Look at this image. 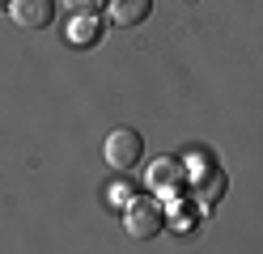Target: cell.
<instances>
[{
  "instance_id": "cell-4",
  "label": "cell",
  "mask_w": 263,
  "mask_h": 254,
  "mask_svg": "<svg viewBox=\"0 0 263 254\" xmlns=\"http://www.w3.org/2000/svg\"><path fill=\"white\" fill-rule=\"evenodd\" d=\"M149 13H153V0H110L115 26H140Z\"/></svg>"
},
{
  "instance_id": "cell-9",
  "label": "cell",
  "mask_w": 263,
  "mask_h": 254,
  "mask_svg": "<svg viewBox=\"0 0 263 254\" xmlns=\"http://www.w3.org/2000/svg\"><path fill=\"white\" fill-rule=\"evenodd\" d=\"M0 5H9V0H0Z\"/></svg>"
},
{
  "instance_id": "cell-6",
  "label": "cell",
  "mask_w": 263,
  "mask_h": 254,
  "mask_svg": "<svg viewBox=\"0 0 263 254\" xmlns=\"http://www.w3.org/2000/svg\"><path fill=\"white\" fill-rule=\"evenodd\" d=\"M178 178H183V161H153L149 169V186H178Z\"/></svg>"
},
{
  "instance_id": "cell-7",
  "label": "cell",
  "mask_w": 263,
  "mask_h": 254,
  "mask_svg": "<svg viewBox=\"0 0 263 254\" xmlns=\"http://www.w3.org/2000/svg\"><path fill=\"white\" fill-rule=\"evenodd\" d=\"M110 0H64V9L72 17H98V9H106Z\"/></svg>"
},
{
  "instance_id": "cell-2",
  "label": "cell",
  "mask_w": 263,
  "mask_h": 254,
  "mask_svg": "<svg viewBox=\"0 0 263 254\" xmlns=\"http://www.w3.org/2000/svg\"><path fill=\"white\" fill-rule=\"evenodd\" d=\"M123 225L132 237H140V242H149L166 229V208H161L157 199H132L123 208Z\"/></svg>"
},
{
  "instance_id": "cell-1",
  "label": "cell",
  "mask_w": 263,
  "mask_h": 254,
  "mask_svg": "<svg viewBox=\"0 0 263 254\" xmlns=\"http://www.w3.org/2000/svg\"><path fill=\"white\" fill-rule=\"evenodd\" d=\"M102 157H106V165L115 169V174H127V169H136V161L144 157V140H140L132 127H119V131L106 135Z\"/></svg>"
},
{
  "instance_id": "cell-5",
  "label": "cell",
  "mask_w": 263,
  "mask_h": 254,
  "mask_svg": "<svg viewBox=\"0 0 263 254\" xmlns=\"http://www.w3.org/2000/svg\"><path fill=\"white\" fill-rule=\"evenodd\" d=\"M98 38H102V22H98V17H77V26L68 30L72 47H93Z\"/></svg>"
},
{
  "instance_id": "cell-3",
  "label": "cell",
  "mask_w": 263,
  "mask_h": 254,
  "mask_svg": "<svg viewBox=\"0 0 263 254\" xmlns=\"http://www.w3.org/2000/svg\"><path fill=\"white\" fill-rule=\"evenodd\" d=\"M9 17L26 30H47L55 22V5L51 0H9Z\"/></svg>"
},
{
  "instance_id": "cell-8",
  "label": "cell",
  "mask_w": 263,
  "mask_h": 254,
  "mask_svg": "<svg viewBox=\"0 0 263 254\" xmlns=\"http://www.w3.org/2000/svg\"><path fill=\"white\" fill-rule=\"evenodd\" d=\"M221 191H225V178H221V174H212L204 191H200V186H195V199H204V203H212V199H221Z\"/></svg>"
}]
</instances>
